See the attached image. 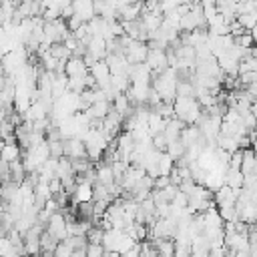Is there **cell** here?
Returning a JSON list of instances; mask_svg holds the SVG:
<instances>
[{"mask_svg": "<svg viewBox=\"0 0 257 257\" xmlns=\"http://www.w3.org/2000/svg\"><path fill=\"white\" fill-rule=\"evenodd\" d=\"M179 72L177 68H167L161 74L153 76V88L159 92V96L165 102H175L177 100V86H179Z\"/></svg>", "mask_w": 257, "mask_h": 257, "instance_id": "1", "label": "cell"}, {"mask_svg": "<svg viewBox=\"0 0 257 257\" xmlns=\"http://www.w3.org/2000/svg\"><path fill=\"white\" fill-rule=\"evenodd\" d=\"M203 114V106L197 98L191 96H177L175 100V116L181 118L185 124H197Z\"/></svg>", "mask_w": 257, "mask_h": 257, "instance_id": "2", "label": "cell"}, {"mask_svg": "<svg viewBox=\"0 0 257 257\" xmlns=\"http://www.w3.org/2000/svg\"><path fill=\"white\" fill-rule=\"evenodd\" d=\"M149 42H143V40H131L126 50H124V56L131 64H141V62H147V56H149Z\"/></svg>", "mask_w": 257, "mask_h": 257, "instance_id": "3", "label": "cell"}, {"mask_svg": "<svg viewBox=\"0 0 257 257\" xmlns=\"http://www.w3.org/2000/svg\"><path fill=\"white\" fill-rule=\"evenodd\" d=\"M46 231L50 235H54L58 241H66L68 239V223H66V215L64 213H54L46 225Z\"/></svg>", "mask_w": 257, "mask_h": 257, "instance_id": "4", "label": "cell"}, {"mask_svg": "<svg viewBox=\"0 0 257 257\" xmlns=\"http://www.w3.org/2000/svg\"><path fill=\"white\" fill-rule=\"evenodd\" d=\"M147 64L151 66V70L155 74H161L167 68H171L169 66V54H167V50L165 48H151L149 50V56H147Z\"/></svg>", "mask_w": 257, "mask_h": 257, "instance_id": "5", "label": "cell"}, {"mask_svg": "<svg viewBox=\"0 0 257 257\" xmlns=\"http://www.w3.org/2000/svg\"><path fill=\"white\" fill-rule=\"evenodd\" d=\"M151 84L149 82H133L126 96L131 100L133 106H141V104H147L149 102V96H151Z\"/></svg>", "mask_w": 257, "mask_h": 257, "instance_id": "6", "label": "cell"}, {"mask_svg": "<svg viewBox=\"0 0 257 257\" xmlns=\"http://www.w3.org/2000/svg\"><path fill=\"white\" fill-rule=\"evenodd\" d=\"M64 157H68V159H72V161L88 159L84 141H80L78 137H74V139H66V141H64Z\"/></svg>", "mask_w": 257, "mask_h": 257, "instance_id": "7", "label": "cell"}, {"mask_svg": "<svg viewBox=\"0 0 257 257\" xmlns=\"http://www.w3.org/2000/svg\"><path fill=\"white\" fill-rule=\"evenodd\" d=\"M88 72H90L92 78L96 80V86H98V88L110 84V76H112V72H110V66L106 64V60H98L94 66L88 68Z\"/></svg>", "mask_w": 257, "mask_h": 257, "instance_id": "8", "label": "cell"}, {"mask_svg": "<svg viewBox=\"0 0 257 257\" xmlns=\"http://www.w3.org/2000/svg\"><path fill=\"white\" fill-rule=\"evenodd\" d=\"M86 50L96 60H104L108 56V40L104 36H90V40L86 44Z\"/></svg>", "mask_w": 257, "mask_h": 257, "instance_id": "9", "label": "cell"}, {"mask_svg": "<svg viewBox=\"0 0 257 257\" xmlns=\"http://www.w3.org/2000/svg\"><path fill=\"white\" fill-rule=\"evenodd\" d=\"M92 201H94V183L80 181L72 193V203L80 205V203H92Z\"/></svg>", "mask_w": 257, "mask_h": 257, "instance_id": "10", "label": "cell"}, {"mask_svg": "<svg viewBox=\"0 0 257 257\" xmlns=\"http://www.w3.org/2000/svg\"><path fill=\"white\" fill-rule=\"evenodd\" d=\"M74 6V14L82 20V22H90L96 18V10H94V0H74L72 2Z\"/></svg>", "mask_w": 257, "mask_h": 257, "instance_id": "11", "label": "cell"}, {"mask_svg": "<svg viewBox=\"0 0 257 257\" xmlns=\"http://www.w3.org/2000/svg\"><path fill=\"white\" fill-rule=\"evenodd\" d=\"M241 191H243V189H241ZM241 191H235V189L223 185L219 191H215V203H217V209H219V207H227V205H235L237 199H239V195H241Z\"/></svg>", "mask_w": 257, "mask_h": 257, "instance_id": "12", "label": "cell"}, {"mask_svg": "<svg viewBox=\"0 0 257 257\" xmlns=\"http://www.w3.org/2000/svg\"><path fill=\"white\" fill-rule=\"evenodd\" d=\"M153 76H155V72L151 70V66H149L147 62L131 64V72H128L131 82H149Z\"/></svg>", "mask_w": 257, "mask_h": 257, "instance_id": "13", "label": "cell"}, {"mask_svg": "<svg viewBox=\"0 0 257 257\" xmlns=\"http://www.w3.org/2000/svg\"><path fill=\"white\" fill-rule=\"evenodd\" d=\"M110 108H112V102H108V100H96V102L86 110V114H88L92 120H104L106 114L110 112Z\"/></svg>", "mask_w": 257, "mask_h": 257, "instance_id": "14", "label": "cell"}, {"mask_svg": "<svg viewBox=\"0 0 257 257\" xmlns=\"http://www.w3.org/2000/svg\"><path fill=\"white\" fill-rule=\"evenodd\" d=\"M122 235H124V229H108V231H104L102 247L108 253H116V245H118V241H120Z\"/></svg>", "mask_w": 257, "mask_h": 257, "instance_id": "15", "label": "cell"}, {"mask_svg": "<svg viewBox=\"0 0 257 257\" xmlns=\"http://www.w3.org/2000/svg\"><path fill=\"white\" fill-rule=\"evenodd\" d=\"M66 74H68V76H86V74H88V66H86L84 58L72 56V58L66 62Z\"/></svg>", "mask_w": 257, "mask_h": 257, "instance_id": "16", "label": "cell"}, {"mask_svg": "<svg viewBox=\"0 0 257 257\" xmlns=\"http://www.w3.org/2000/svg\"><path fill=\"white\" fill-rule=\"evenodd\" d=\"M167 122H169V118H165V116L159 114L157 110H151V116H149V133H151V137L165 133Z\"/></svg>", "mask_w": 257, "mask_h": 257, "instance_id": "17", "label": "cell"}, {"mask_svg": "<svg viewBox=\"0 0 257 257\" xmlns=\"http://www.w3.org/2000/svg\"><path fill=\"white\" fill-rule=\"evenodd\" d=\"M18 145H20L18 141H10V143H4V147H2V153H0L2 161H6V163H16V161H20V155H22V151H20V147H18Z\"/></svg>", "mask_w": 257, "mask_h": 257, "instance_id": "18", "label": "cell"}, {"mask_svg": "<svg viewBox=\"0 0 257 257\" xmlns=\"http://www.w3.org/2000/svg\"><path fill=\"white\" fill-rule=\"evenodd\" d=\"M185 126H189V124H185L181 118H177V116L169 118V122H167V128H165V137L169 139V143H171V141H177V139H181V133H183V128H185Z\"/></svg>", "mask_w": 257, "mask_h": 257, "instance_id": "19", "label": "cell"}, {"mask_svg": "<svg viewBox=\"0 0 257 257\" xmlns=\"http://www.w3.org/2000/svg\"><path fill=\"white\" fill-rule=\"evenodd\" d=\"M243 183H245V175L241 173V169H227L225 173V185L235 189V191H241L243 189Z\"/></svg>", "mask_w": 257, "mask_h": 257, "instance_id": "20", "label": "cell"}, {"mask_svg": "<svg viewBox=\"0 0 257 257\" xmlns=\"http://www.w3.org/2000/svg\"><path fill=\"white\" fill-rule=\"evenodd\" d=\"M153 247L163 257H175L177 253V243L173 239H153Z\"/></svg>", "mask_w": 257, "mask_h": 257, "instance_id": "21", "label": "cell"}, {"mask_svg": "<svg viewBox=\"0 0 257 257\" xmlns=\"http://www.w3.org/2000/svg\"><path fill=\"white\" fill-rule=\"evenodd\" d=\"M96 183H102V185H114V183H116L112 165L100 163V165L96 167Z\"/></svg>", "mask_w": 257, "mask_h": 257, "instance_id": "22", "label": "cell"}, {"mask_svg": "<svg viewBox=\"0 0 257 257\" xmlns=\"http://www.w3.org/2000/svg\"><path fill=\"white\" fill-rule=\"evenodd\" d=\"M241 173L247 175H257V157L253 153V149H245V157H243V165H241Z\"/></svg>", "mask_w": 257, "mask_h": 257, "instance_id": "23", "label": "cell"}, {"mask_svg": "<svg viewBox=\"0 0 257 257\" xmlns=\"http://www.w3.org/2000/svg\"><path fill=\"white\" fill-rule=\"evenodd\" d=\"M175 169V159L169 155V153H161L159 157V175L161 177H169Z\"/></svg>", "mask_w": 257, "mask_h": 257, "instance_id": "24", "label": "cell"}, {"mask_svg": "<svg viewBox=\"0 0 257 257\" xmlns=\"http://www.w3.org/2000/svg\"><path fill=\"white\" fill-rule=\"evenodd\" d=\"M167 153H169L175 161H181V159L187 155V147L183 145V141H181V139H177V141H171V143H169Z\"/></svg>", "mask_w": 257, "mask_h": 257, "instance_id": "25", "label": "cell"}, {"mask_svg": "<svg viewBox=\"0 0 257 257\" xmlns=\"http://www.w3.org/2000/svg\"><path fill=\"white\" fill-rule=\"evenodd\" d=\"M50 54H52L56 60H70V58H72V52L66 48L64 42H56V44H52V46H50Z\"/></svg>", "mask_w": 257, "mask_h": 257, "instance_id": "26", "label": "cell"}, {"mask_svg": "<svg viewBox=\"0 0 257 257\" xmlns=\"http://www.w3.org/2000/svg\"><path fill=\"white\" fill-rule=\"evenodd\" d=\"M58 239L54 237V235H50L48 231H44L42 235H40V245H42V251H46V253H54V249L58 247Z\"/></svg>", "mask_w": 257, "mask_h": 257, "instance_id": "27", "label": "cell"}, {"mask_svg": "<svg viewBox=\"0 0 257 257\" xmlns=\"http://www.w3.org/2000/svg\"><path fill=\"white\" fill-rule=\"evenodd\" d=\"M177 96H191V98H197L195 84H193L191 80H179V86H177Z\"/></svg>", "mask_w": 257, "mask_h": 257, "instance_id": "28", "label": "cell"}, {"mask_svg": "<svg viewBox=\"0 0 257 257\" xmlns=\"http://www.w3.org/2000/svg\"><path fill=\"white\" fill-rule=\"evenodd\" d=\"M253 44H255V40H253L251 32H245L235 38V46H239V48H253Z\"/></svg>", "mask_w": 257, "mask_h": 257, "instance_id": "29", "label": "cell"}, {"mask_svg": "<svg viewBox=\"0 0 257 257\" xmlns=\"http://www.w3.org/2000/svg\"><path fill=\"white\" fill-rule=\"evenodd\" d=\"M50 143V157L62 159L64 157V141H48Z\"/></svg>", "mask_w": 257, "mask_h": 257, "instance_id": "30", "label": "cell"}, {"mask_svg": "<svg viewBox=\"0 0 257 257\" xmlns=\"http://www.w3.org/2000/svg\"><path fill=\"white\" fill-rule=\"evenodd\" d=\"M88 237V243H102V237H104V229L102 227H90V231L86 233Z\"/></svg>", "mask_w": 257, "mask_h": 257, "instance_id": "31", "label": "cell"}, {"mask_svg": "<svg viewBox=\"0 0 257 257\" xmlns=\"http://www.w3.org/2000/svg\"><path fill=\"white\" fill-rule=\"evenodd\" d=\"M72 253H74V249H72L66 241H60L52 255H54V257H72Z\"/></svg>", "mask_w": 257, "mask_h": 257, "instance_id": "32", "label": "cell"}, {"mask_svg": "<svg viewBox=\"0 0 257 257\" xmlns=\"http://www.w3.org/2000/svg\"><path fill=\"white\" fill-rule=\"evenodd\" d=\"M153 147H155L157 151H161V153H167L169 139L165 137V133H161V135H155V137H153Z\"/></svg>", "mask_w": 257, "mask_h": 257, "instance_id": "33", "label": "cell"}, {"mask_svg": "<svg viewBox=\"0 0 257 257\" xmlns=\"http://www.w3.org/2000/svg\"><path fill=\"white\" fill-rule=\"evenodd\" d=\"M106 253V249L102 247V243H88L86 247V257H102Z\"/></svg>", "mask_w": 257, "mask_h": 257, "instance_id": "34", "label": "cell"}, {"mask_svg": "<svg viewBox=\"0 0 257 257\" xmlns=\"http://www.w3.org/2000/svg\"><path fill=\"white\" fill-rule=\"evenodd\" d=\"M243 157H245V149H239V151H235V153L231 155L229 167H231V169H241V165H243Z\"/></svg>", "mask_w": 257, "mask_h": 257, "instance_id": "35", "label": "cell"}, {"mask_svg": "<svg viewBox=\"0 0 257 257\" xmlns=\"http://www.w3.org/2000/svg\"><path fill=\"white\" fill-rule=\"evenodd\" d=\"M66 24H68V28H70V32H74V30H78V28H80L82 24H86V22H82V20H80V18H78V16L74 14L72 18H68V20H66Z\"/></svg>", "mask_w": 257, "mask_h": 257, "instance_id": "36", "label": "cell"}, {"mask_svg": "<svg viewBox=\"0 0 257 257\" xmlns=\"http://www.w3.org/2000/svg\"><path fill=\"white\" fill-rule=\"evenodd\" d=\"M169 185H173L171 183V177H159V179H155V189H165V187H169Z\"/></svg>", "mask_w": 257, "mask_h": 257, "instance_id": "37", "label": "cell"}, {"mask_svg": "<svg viewBox=\"0 0 257 257\" xmlns=\"http://www.w3.org/2000/svg\"><path fill=\"white\" fill-rule=\"evenodd\" d=\"M251 36H253V40H255V44H257V26L251 30Z\"/></svg>", "mask_w": 257, "mask_h": 257, "instance_id": "38", "label": "cell"}, {"mask_svg": "<svg viewBox=\"0 0 257 257\" xmlns=\"http://www.w3.org/2000/svg\"><path fill=\"white\" fill-rule=\"evenodd\" d=\"M239 2H249V0H239Z\"/></svg>", "mask_w": 257, "mask_h": 257, "instance_id": "39", "label": "cell"}, {"mask_svg": "<svg viewBox=\"0 0 257 257\" xmlns=\"http://www.w3.org/2000/svg\"><path fill=\"white\" fill-rule=\"evenodd\" d=\"M155 257H163V255H159V253H157V255H155Z\"/></svg>", "mask_w": 257, "mask_h": 257, "instance_id": "40", "label": "cell"}]
</instances>
